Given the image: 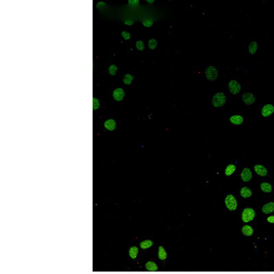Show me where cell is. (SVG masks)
Here are the masks:
<instances>
[{
    "label": "cell",
    "instance_id": "obj_1",
    "mask_svg": "<svg viewBox=\"0 0 274 274\" xmlns=\"http://www.w3.org/2000/svg\"><path fill=\"white\" fill-rule=\"evenodd\" d=\"M226 103V96L223 92L215 93L212 97V104L214 107L221 108Z\"/></svg>",
    "mask_w": 274,
    "mask_h": 274
},
{
    "label": "cell",
    "instance_id": "obj_2",
    "mask_svg": "<svg viewBox=\"0 0 274 274\" xmlns=\"http://www.w3.org/2000/svg\"><path fill=\"white\" fill-rule=\"evenodd\" d=\"M205 76L209 81H215L219 76V71L214 66L208 67L205 70Z\"/></svg>",
    "mask_w": 274,
    "mask_h": 274
},
{
    "label": "cell",
    "instance_id": "obj_3",
    "mask_svg": "<svg viewBox=\"0 0 274 274\" xmlns=\"http://www.w3.org/2000/svg\"><path fill=\"white\" fill-rule=\"evenodd\" d=\"M256 216V212L253 208H246L243 210L242 213V221L244 223H248L254 219Z\"/></svg>",
    "mask_w": 274,
    "mask_h": 274
},
{
    "label": "cell",
    "instance_id": "obj_4",
    "mask_svg": "<svg viewBox=\"0 0 274 274\" xmlns=\"http://www.w3.org/2000/svg\"><path fill=\"white\" fill-rule=\"evenodd\" d=\"M225 204L227 208H228V210H231V211L232 210H235L237 208V200H236L235 197L233 195L230 194L227 195L225 199Z\"/></svg>",
    "mask_w": 274,
    "mask_h": 274
},
{
    "label": "cell",
    "instance_id": "obj_5",
    "mask_svg": "<svg viewBox=\"0 0 274 274\" xmlns=\"http://www.w3.org/2000/svg\"><path fill=\"white\" fill-rule=\"evenodd\" d=\"M228 89L231 94L237 95L241 90V86L238 81L235 80H232L228 83Z\"/></svg>",
    "mask_w": 274,
    "mask_h": 274
},
{
    "label": "cell",
    "instance_id": "obj_6",
    "mask_svg": "<svg viewBox=\"0 0 274 274\" xmlns=\"http://www.w3.org/2000/svg\"><path fill=\"white\" fill-rule=\"evenodd\" d=\"M242 100L246 105L250 106L256 102V97L250 92L244 93L242 95Z\"/></svg>",
    "mask_w": 274,
    "mask_h": 274
},
{
    "label": "cell",
    "instance_id": "obj_7",
    "mask_svg": "<svg viewBox=\"0 0 274 274\" xmlns=\"http://www.w3.org/2000/svg\"><path fill=\"white\" fill-rule=\"evenodd\" d=\"M274 113V106L271 104L264 105L261 109V115L264 117H270Z\"/></svg>",
    "mask_w": 274,
    "mask_h": 274
},
{
    "label": "cell",
    "instance_id": "obj_8",
    "mask_svg": "<svg viewBox=\"0 0 274 274\" xmlns=\"http://www.w3.org/2000/svg\"><path fill=\"white\" fill-rule=\"evenodd\" d=\"M240 178L243 181L245 182L251 180V178H252V173H251L250 169L248 168H244L242 171L241 174H240Z\"/></svg>",
    "mask_w": 274,
    "mask_h": 274
},
{
    "label": "cell",
    "instance_id": "obj_9",
    "mask_svg": "<svg viewBox=\"0 0 274 274\" xmlns=\"http://www.w3.org/2000/svg\"><path fill=\"white\" fill-rule=\"evenodd\" d=\"M244 122V118L243 116L240 115H234L230 117V122L233 125L235 126H239L241 125Z\"/></svg>",
    "mask_w": 274,
    "mask_h": 274
},
{
    "label": "cell",
    "instance_id": "obj_10",
    "mask_svg": "<svg viewBox=\"0 0 274 274\" xmlns=\"http://www.w3.org/2000/svg\"><path fill=\"white\" fill-rule=\"evenodd\" d=\"M254 171H256V173L259 176L261 177H264L267 175V169H266V167H264V166H262L261 165H256L254 166Z\"/></svg>",
    "mask_w": 274,
    "mask_h": 274
},
{
    "label": "cell",
    "instance_id": "obj_11",
    "mask_svg": "<svg viewBox=\"0 0 274 274\" xmlns=\"http://www.w3.org/2000/svg\"><path fill=\"white\" fill-rule=\"evenodd\" d=\"M124 97V91L122 89H117L113 91V98L116 101H122Z\"/></svg>",
    "mask_w": 274,
    "mask_h": 274
},
{
    "label": "cell",
    "instance_id": "obj_12",
    "mask_svg": "<svg viewBox=\"0 0 274 274\" xmlns=\"http://www.w3.org/2000/svg\"><path fill=\"white\" fill-rule=\"evenodd\" d=\"M262 211L264 214H269L274 211V202H269L264 204L262 208Z\"/></svg>",
    "mask_w": 274,
    "mask_h": 274
},
{
    "label": "cell",
    "instance_id": "obj_13",
    "mask_svg": "<svg viewBox=\"0 0 274 274\" xmlns=\"http://www.w3.org/2000/svg\"><path fill=\"white\" fill-rule=\"evenodd\" d=\"M240 194L242 197H243V198L247 199L251 196V195H252V192H251L250 189H249V188L247 187V186H245V187L242 188V189H240Z\"/></svg>",
    "mask_w": 274,
    "mask_h": 274
},
{
    "label": "cell",
    "instance_id": "obj_14",
    "mask_svg": "<svg viewBox=\"0 0 274 274\" xmlns=\"http://www.w3.org/2000/svg\"><path fill=\"white\" fill-rule=\"evenodd\" d=\"M104 126L107 130L113 131L116 128V123L113 119H109L104 122Z\"/></svg>",
    "mask_w": 274,
    "mask_h": 274
},
{
    "label": "cell",
    "instance_id": "obj_15",
    "mask_svg": "<svg viewBox=\"0 0 274 274\" xmlns=\"http://www.w3.org/2000/svg\"><path fill=\"white\" fill-rule=\"evenodd\" d=\"M260 189L264 193H269L272 191V186L268 182H262L260 184Z\"/></svg>",
    "mask_w": 274,
    "mask_h": 274
},
{
    "label": "cell",
    "instance_id": "obj_16",
    "mask_svg": "<svg viewBox=\"0 0 274 274\" xmlns=\"http://www.w3.org/2000/svg\"><path fill=\"white\" fill-rule=\"evenodd\" d=\"M241 231L244 235L247 236H250L253 234V229L249 225H244Z\"/></svg>",
    "mask_w": 274,
    "mask_h": 274
},
{
    "label": "cell",
    "instance_id": "obj_17",
    "mask_svg": "<svg viewBox=\"0 0 274 274\" xmlns=\"http://www.w3.org/2000/svg\"><path fill=\"white\" fill-rule=\"evenodd\" d=\"M158 258L162 260H165V259L167 258V251H165V248H164L163 246H160V247H158Z\"/></svg>",
    "mask_w": 274,
    "mask_h": 274
},
{
    "label": "cell",
    "instance_id": "obj_18",
    "mask_svg": "<svg viewBox=\"0 0 274 274\" xmlns=\"http://www.w3.org/2000/svg\"><path fill=\"white\" fill-rule=\"evenodd\" d=\"M258 43L256 41H252L250 43V44L249 45L248 47V50H249V53L251 55H253L256 54V52L258 49Z\"/></svg>",
    "mask_w": 274,
    "mask_h": 274
},
{
    "label": "cell",
    "instance_id": "obj_19",
    "mask_svg": "<svg viewBox=\"0 0 274 274\" xmlns=\"http://www.w3.org/2000/svg\"><path fill=\"white\" fill-rule=\"evenodd\" d=\"M235 171H236V166L234 165H233V164H230V165L227 166V167L225 169V176H230L232 174H233Z\"/></svg>",
    "mask_w": 274,
    "mask_h": 274
},
{
    "label": "cell",
    "instance_id": "obj_20",
    "mask_svg": "<svg viewBox=\"0 0 274 274\" xmlns=\"http://www.w3.org/2000/svg\"><path fill=\"white\" fill-rule=\"evenodd\" d=\"M139 253V248L137 246H132L129 249V256L131 258L135 259Z\"/></svg>",
    "mask_w": 274,
    "mask_h": 274
},
{
    "label": "cell",
    "instance_id": "obj_21",
    "mask_svg": "<svg viewBox=\"0 0 274 274\" xmlns=\"http://www.w3.org/2000/svg\"><path fill=\"white\" fill-rule=\"evenodd\" d=\"M145 267L147 270L150 271H156L158 270V266L155 262L152 261H149L145 264Z\"/></svg>",
    "mask_w": 274,
    "mask_h": 274
},
{
    "label": "cell",
    "instance_id": "obj_22",
    "mask_svg": "<svg viewBox=\"0 0 274 274\" xmlns=\"http://www.w3.org/2000/svg\"><path fill=\"white\" fill-rule=\"evenodd\" d=\"M153 245V241L151 240H145L140 243V247L141 249H146L150 248Z\"/></svg>",
    "mask_w": 274,
    "mask_h": 274
},
{
    "label": "cell",
    "instance_id": "obj_23",
    "mask_svg": "<svg viewBox=\"0 0 274 274\" xmlns=\"http://www.w3.org/2000/svg\"><path fill=\"white\" fill-rule=\"evenodd\" d=\"M157 45H158V41L156 40V39L152 38L149 41L148 46H149V47H150V49H152V50L155 49L156 48V47H157Z\"/></svg>",
    "mask_w": 274,
    "mask_h": 274
},
{
    "label": "cell",
    "instance_id": "obj_24",
    "mask_svg": "<svg viewBox=\"0 0 274 274\" xmlns=\"http://www.w3.org/2000/svg\"><path fill=\"white\" fill-rule=\"evenodd\" d=\"M133 79H134V77L132 75H130V74H126L124 76V80H123V81H124V84L129 85L131 84L132 80Z\"/></svg>",
    "mask_w": 274,
    "mask_h": 274
},
{
    "label": "cell",
    "instance_id": "obj_25",
    "mask_svg": "<svg viewBox=\"0 0 274 274\" xmlns=\"http://www.w3.org/2000/svg\"><path fill=\"white\" fill-rule=\"evenodd\" d=\"M136 47L140 51H143V50L145 49V45L144 43H143L142 41H138L136 43Z\"/></svg>",
    "mask_w": 274,
    "mask_h": 274
},
{
    "label": "cell",
    "instance_id": "obj_26",
    "mask_svg": "<svg viewBox=\"0 0 274 274\" xmlns=\"http://www.w3.org/2000/svg\"><path fill=\"white\" fill-rule=\"evenodd\" d=\"M109 73L111 74V75L112 76L115 75V74L117 73V66H115V65H111L109 69Z\"/></svg>",
    "mask_w": 274,
    "mask_h": 274
},
{
    "label": "cell",
    "instance_id": "obj_27",
    "mask_svg": "<svg viewBox=\"0 0 274 274\" xmlns=\"http://www.w3.org/2000/svg\"><path fill=\"white\" fill-rule=\"evenodd\" d=\"M142 23L143 24V25L147 27H150L153 25V21H151V20H145L142 22Z\"/></svg>",
    "mask_w": 274,
    "mask_h": 274
},
{
    "label": "cell",
    "instance_id": "obj_28",
    "mask_svg": "<svg viewBox=\"0 0 274 274\" xmlns=\"http://www.w3.org/2000/svg\"><path fill=\"white\" fill-rule=\"evenodd\" d=\"M93 110H96L97 109H98L99 106H100V103H99L98 100L95 98H93Z\"/></svg>",
    "mask_w": 274,
    "mask_h": 274
},
{
    "label": "cell",
    "instance_id": "obj_29",
    "mask_svg": "<svg viewBox=\"0 0 274 274\" xmlns=\"http://www.w3.org/2000/svg\"><path fill=\"white\" fill-rule=\"evenodd\" d=\"M122 36L124 37V38L126 39V40H129L130 38V33L128 32L123 31L122 32Z\"/></svg>",
    "mask_w": 274,
    "mask_h": 274
},
{
    "label": "cell",
    "instance_id": "obj_30",
    "mask_svg": "<svg viewBox=\"0 0 274 274\" xmlns=\"http://www.w3.org/2000/svg\"><path fill=\"white\" fill-rule=\"evenodd\" d=\"M128 3L132 5H137L139 4V0H130Z\"/></svg>",
    "mask_w": 274,
    "mask_h": 274
},
{
    "label": "cell",
    "instance_id": "obj_31",
    "mask_svg": "<svg viewBox=\"0 0 274 274\" xmlns=\"http://www.w3.org/2000/svg\"><path fill=\"white\" fill-rule=\"evenodd\" d=\"M267 221L269 223H274V216H270V217H269L267 218Z\"/></svg>",
    "mask_w": 274,
    "mask_h": 274
},
{
    "label": "cell",
    "instance_id": "obj_32",
    "mask_svg": "<svg viewBox=\"0 0 274 274\" xmlns=\"http://www.w3.org/2000/svg\"><path fill=\"white\" fill-rule=\"evenodd\" d=\"M104 5L105 6L106 3L104 2H99L98 4H97V8H101L102 7H104Z\"/></svg>",
    "mask_w": 274,
    "mask_h": 274
},
{
    "label": "cell",
    "instance_id": "obj_33",
    "mask_svg": "<svg viewBox=\"0 0 274 274\" xmlns=\"http://www.w3.org/2000/svg\"><path fill=\"white\" fill-rule=\"evenodd\" d=\"M124 23L126 24V25H133V24H134V21H129V20H128V21H125Z\"/></svg>",
    "mask_w": 274,
    "mask_h": 274
},
{
    "label": "cell",
    "instance_id": "obj_34",
    "mask_svg": "<svg viewBox=\"0 0 274 274\" xmlns=\"http://www.w3.org/2000/svg\"><path fill=\"white\" fill-rule=\"evenodd\" d=\"M147 2H148V3H154V0H152V1H150V0H148V1H147Z\"/></svg>",
    "mask_w": 274,
    "mask_h": 274
}]
</instances>
